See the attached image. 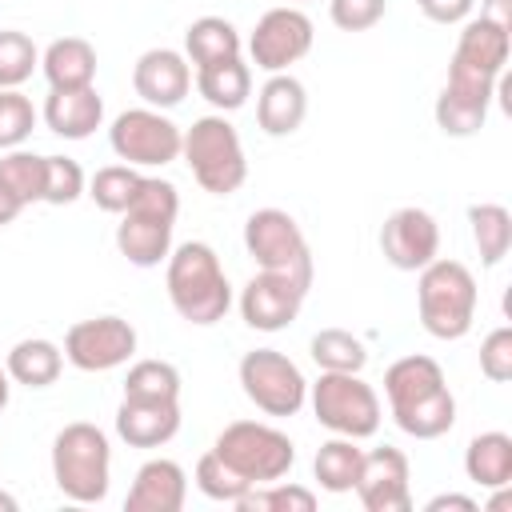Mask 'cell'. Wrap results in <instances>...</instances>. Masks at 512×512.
<instances>
[{
    "label": "cell",
    "instance_id": "6da1fadb",
    "mask_svg": "<svg viewBox=\"0 0 512 512\" xmlns=\"http://www.w3.org/2000/svg\"><path fill=\"white\" fill-rule=\"evenodd\" d=\"M164 284H168V300L180 312V320L200 324V328L224 320L232 304V284L220 268V256L204 240H188L176 252H168Z\"/></svg>",
    "mask_w": 512,
    "mask_h": 512
},
{
    "label": "cell",
    "instance_id": "7a4b0ae2",
    "mask_svg": "<svg viewBox=\"0 0 512 512\" xmlns=\"http://www.w3.org/2000/svg\"><path fill=\"white\" fill-rule=\"evenodd\" d=\"M180 212V192L172 180L144 176L136 200L120 212L116 224V248L136 268H156L172 252V228Z\"/></svg>",
    "mask_w": 512,
    "mask_h": 512
},
{
    "label": "cell",
    "instance_id": "3957f363",
    "mask_svg": "<svg viewBox=\"0 0 512 512\" xmlns=\"http://www.w3.org/2000/svg\"><path fill=\"white\" fill-rule=\"evenodd\" d=\"M52 480L76 504H100L112 484V448L108 436L88 424H64L52 440Z\"/></svg>",
    "mask_w": 512,
    "mask_h": 512
},
{
    "label": "cell",
    "instance_id": "277c9868",
    "mask_svg": "<svg viewBox=\"0 0 512 512\" xmlns=\"http://www.w3.org/2000/svg\"><path fill=\"white\" fill-rule=\"evenodd\" d=\"M476 276L460 264V260H432L420 268L416 280V308H420V324L428 336L436 340H460L468 336L472 320H476Z\"/></svg>",
    "mask_w": 512,
    "mask_h": 512
},
{
    "label": "cell",
    "instance_id": "5b68a950",
    "mask_svg": "<svg viewBox=\"0 0 512 512\" xmlns=\"http://www.w3.org/2000/svg\"><path fill=\"white\" fill-rule=\"evenodd\" d=\"M180 156L192 168L196 184L212 196H232L248 180V160H244L240 132L224 120V112L192 120V128L184 132Z\"/></svg>",
    "mask_w": 512,
    "mask_h": 512
},
{
    "label": "cell",
    "instance_id": "8992f818",
    "mask_svg": "<svg viewBox=\"0 0 512 512\" xmlns=\"http://www.w3.org/2000/svg\"><path fill=\"white\" fill-rule=\"evenodd\" d=\"M212 452H216L232 472H240L248 484L284 480L288 468L296 464L292 440H288L280 428L260 424V420H232V424L216 436Z\"/></svg>",
    "mask_w": 512,
    "mask_h": 512
},
{
    "label": "cell",
    "instance_id": "52a82bcc",
    "mask_svg": "<svg viewBox=\"0 0 512 512\" xmlns=\"http://www.w3.org/2000/svg\"><path fill=\"white\" fill-rule=\"evenodd\" d=\"M308 400L316 420L348 440H368L380 428V396L360 372H320L316 384H308Z\"/></svg>",
    "mask_w": 512,
    "mask_h": 512
},
{
    "label": "cell",
    "instance_id": "ba28073f",
    "mask_svg": "<svg viewBox=\"0 0 512 512\" xmlns=\"http://www.w3.org/2000/svg\"><path fill=\"white\" fill-rule=\"evenodd\" d=\"M244 248L248 256L268 272H288L304 284H312V252L300 232V224L284 208H256L244 224Z\"/></svg>",
    "mask_w": 512,
    "mask_h": 512
},
{
    "label": "cell",
    "instance_id": "9c48e42d",
    "mask_svg": "<svg viewBox=\"0 0 512 512\" xmlns=\"http://www.w3.org/2000/svg\"><path fill=\"white\" fill-rule=\"evenodd\" d=\"M108 144L132 168H164V164H172L180 156L184 132L160 108H148L144 104V108H128V112H120L112 120Z\"/></svg>",
    "mask_w": 512,
    "mask_h": 512
},
{
    "label": "cell",
    "instance_id": "30bf717a",
    "mask_svg": "<svg viewBox=\"0 0 512 512\" xmlns=\"http://www.w3.org/2000/svg\"><path fill=\"white\" fill-rule=\"evenodd\" d=\"M240 388L244 396L268 416H296L308 400L304 372L276 348H252L240 360Z\"/></svg>",
    "mask_w": 512,
    "mask_h": 512
},
{
    "label": "cell",
    "instance_id": "8fae6325",
    "mask_svg": "<svg viewBox=\"0 0 512 512\" xmlns=\"http://www.w3.org/2000/svg\"><path fill=\"white\" fill-rule=\"evenodd\" d=\"M136 352V328L124 316L76 320L64 332V360L80 372H112Z\"/></svg>",
    "mask_w": 512,
    "mask_h": 512
},
{
    "label": "cell",
    "instance_id": "7c38bea8",
    "mask_svg": "<svg viewBox=\"0 0 512 512\" xmlns=\"http://www.w3.org/2000/svg\"><path fill=\"white\" fill-rule=\"evenodd\" d=\"M508 32H512V28H500V24L484 20V16L464 20V32H460L456 52H452V64H448V80L496 88L500 76H504L508 52H512Z\"/></svg>",
    "mask_w": 512,
    "mask_h": 512
},
{
    "label": "cell",
    "instance_id": "4fadbf2b",
    "mask_svg": "<svg viewBox=\"0 0 512 512\" xmlns=\"http://www.w3.org/2000/svg\"><path fill=\"white\" fill-rule=\"evenodd\" d=\"M312 20L300 12V8H268L252 36H248V56L256 68H264L268 76L272 72H288V64L304 60L308 48H312Z\"/></svg>",
    "mask_w": 512,
    "mask_h": 512
},
{
    "label": "cell",
    "instance_id": "5bb4252c",
    "mask_svg": "<svg viewBox=\"0 0 512 512\" xmlns=\"http://www.w3.org/2000/svg\"><path fill=\"white\" fill-rule=\"evenodd\" d=\"M308 288H312V284H304V280H296V276H288V272H268V268H260V272L244 284V292H240V316H244V324L256 328V332H280V328H288V324L300 316Z\"/></svg>",
    "mask_w": 512,
    "mask_h": 512
},
{
    "label": "cell",
    "instance_id": "9a60e30c",
    "mask_svg": "<svg viewBox=\"0 0 512 512\" xmlns=\"http://www.w3.org/2000/svg\"><path fill=\"white\" fill-rule=\"evenodd\" d=\"M380 252L400 272H420L440 256V224L424 208H396L380 228Z\"/></svg>",
    "mask_w": 512,
    "mask_h": 512
},
{
    "label": "cell",
    "instance_id": "2e32d148",
    "mask_svg": "<svg viewBox=\"0 0 512 512\" xmlns=\"http://www.w3.org/2000/svg\"><path fill=\"white\" fill-rule=\"evenodd\" d=\"M408 456L392 444L364 452L360 476H356V496L368 512H408L412 508V488H408Z\"/></svg>",
    "mask_w": 512,
    "mask_h": 512
},
{
    "label": "cell",
    "instance_id": "e0dca14e",
    "mask_svg": "<svg viewBox=\"0 0 512 512\" xmlns=\"http://www.w3.org/2000/svg\"><path fill=\"white\" fill-rule=\"evenodd\" d=\"M132 88L148 108H176L192 88V64L176 48H148L132 68Z\"/></svg>",
    "mask_w": 512,
    "mask_h": 512
},
{
    "label": "cell",
    "instance_id": "ac0fdd59",
    "mask_svg": "<svg viewBox=\"0 0 512 512\" xmlns=\"http://www.w3.org/2000/svg\"><path fill=\"white\" fill-rule=\"evenodd\" d=\"M180 432V400H120L116 436L128 448H160Z\"/></svg>",
    "mask_w": 512,
    "mask_h": 512
},
{
    "label": "cell",
    "instance_id": "d6986e66",
    "mask_svg": "<svg viewBox=\"0 0 512 512\" xmlns=\"http://www.w3.org/2000/svg\"><path fill=\"white\" fill-rule=\"evenodd\" d=\"M188 500V476L176 460H148L136 468V480L124 496L128 512H180Z\"/></svg>",
    "mask_w": 512,
    "mask_h": 512
},
{
    "label": "cell",
    "instance_id": "ffe728a7",
    "mask_svg": "<svg viewBox=\"0 0 512 512\" xmlns=\"http://www.w3.org/2000/svg\"><path fill=\"white\" fill-rule=\"evenodd\" d=\"M308 116V92L292 72H272L256 92V124L268 136H292Z\"/></svg>",
    "mask_w": 512,
    "mask_h": 512
},
{
    "label": "cell",
    "instance_id": "44dd1931",
    "mask_svg": "<svg viewBox=\"0 0 512 512\" xmlns=\"http://www.w3.org/2000/svg\"><path fill=\"white\" fill-rule=\"evenodd\" d=\"M44 124L64 140H88L104 124V100L88 88H52L44 100Z\"/></svg>",
    "mask_w": 512,
    "mask_h": 512
},
{
    "label": "cell",
    "instance_id": "7402d4cb",
    "mask_svg": "<svg viewBox=\"0 0 512 512\" xmlns=\"http://www.w3.org/2000/svg\"><path fill=\"white\" fill-rule=\"evenodd\" d=\"M492 96L496 88H472V84H456L448 80L436 96V128L444 136H476L488 120V108H492Z\"/></svg>",
    "mask_w": 512,
    "mask_h": 512
},
{
    "label": "cell",
    "instance_id": "603a6c76",
    "mask_svg": "<svg viewBox=\"0 0 512 512\" xmlns=\"http://www.w3.org/2000/svg\"><path fill=\"white\" fill-rule=\"evenodd\" d=\"M48 88H88L96 80V48L80 36H60L40 56Z\"/></svg>",
    "mask_w": 512,
    "mask_h": 512
},
{
    "label": "cell",
    "instance_id": "cb8c5ba5",
    "mask_svg": "<svg viewBox=\"0 0 512 512\" xmlns=\"http://www.w3.org/2000/svg\"><path fill=\"white\" fill-rule=\"evenodd\" d=\"M196 92L216 108V112H236L248 104L252 96V68L232 56V60H216V64H200L196 68Z\"/></svg>",
    "mask_w": 512,
    "mask_h": 512
},
{
    "label": "cell",
    "instance_id": "d4e9b609",
    "mask_svg": "<svg viewBox=\"0 0 512 512\" xmlns=\"http://www.w3.org/2000/svg\"><path fill=\"white\" fill-rule=\"evenodd\" d=\"M4 368H8V380L24 384V388H48L64 372V348H56L44 336H32V340L12 344Z\"/></svg>",
    "mask_w": 512,
    "mask_h": 512
},
{
    "label": "cell",
    "instance_id": "484cf974",
    "mask_svg": "<svg viewBox=\"0 0 512 512\" xmlns=\"http://www.w3.org/2000/svg\"><path fill=\"white\" fill-rule=\"evenodd\" d=\"M392 420H396V428H400L404 436H412V440H436V436L452 432V424H456V396H452L448 384H444V388H436L432 396H420V400H412V404L392 408Z\"/></svg>",
    "mask_w": 512,
    "mask_h": 512
},
{
    "label": "cell",
    "instance_id": "4316f807",
    "mask_svg": "<svg viewBox=\"0 0 512 512\" xmlns=\"http://www.w3.org/2000/svg\"><path fill=\"white\" fill-rule=\"evenodd\" d=\"M464 472L480 488H508L512 480V436L508 432H480L464 448Z\"/></svg>",
    "mask_w": 512,
    "mask_h": 512
},
{
    "label": "cell",
    "instance_id": "83f0119b",
    "mask_svg": "<svg viewBox=\"0 0 512 512\" xmlns=\"http://www.w3.org/2000/svg\"><path fill=\"white\" fill-rule=\"evenodd\" d=\"M436 388H444V368L432 360V356H400L388 372H384V396H388V408H400V404H412L420 396H432Z\"/></svg>",
    "mask_w": 512,
    "mask_h": 512
},
{
    "label": "cell",
    "instance_id": "f1b7e54d",
    "mask_svg": "<svg viewBox=\"0 0 512 512\" xmlns=\"http://www.w3.org/2000/svg\"><path fill=\"white\" fill-rule=\"evenodd\" d=\"M184 56L196 68L240 56V32H236V24L224 20V16H200V20H192L188 32H184Z\"/></svg>",
    "mask_w": 512,
    "mask_h": 512
},
{
    "label": "cell",
    "instance_id": "f546056e",
    "mask_svg": "<svg viewBox=\"0 0 512 512\" xmlns=\"http://www.w3.org/2000/svg\"><path fill=\"white\" fill-rule=\"evenodd\" d=\"M360 464H364V448H356V440H348V436H332L320 444L312 472H316L324 492H352Z\"/></svg>",
    "mask_w": 512,
    "mask_h": 512
},
{
    "label": "cell",
    "instance_id": "4dcf8cb0",
    "mask_svg": "<svg viewBox=\"0 0 512 512\" xmlns=\"http://www.w3.org/2000/svg\"><path fill=\"white\" fill-rule=\"evenodd\" d=\"M468 224H472V240H476L480 264L496 268L512 248V212L504 204H472L468 208Z\"/></svg>",
    "mask_w": 512,
    "mask_h": 512
},
{
    "label": "cell",
    "instance_id": "1f68e13d",
    "mask_svg": "<svg viewBox=\"0 0 512 512\" xmlns=\"http://www.w3.org/2000/svg\"><path fill=\"white\" fill-rule=\"evenodd\" d=\"M312 360L320 372H360L368 364V348L348 328H320L312 336Z\"/></svg>",
    "mask_w": 512,
    "mask_h": 512
},
{
    "label": "cell",
    "instance_id": "d6a6232c",
    "mask_svg": "<svg viewBox=\"0 0 512 512\" xmlns=\"http://www.w3.org/2000/svg\"><path fill=\"white\" fill-rule=\"evenodd\" d=\"M0 188L12 192L24 208L44 200V156L24 152V148H8L0 156Z\"/></svg>",
    "mask_w": 512,
    "mask_h": 512
},
{
    "label": "cell",
    "instance_id": "836d02e7",
    "mask_svg": "<svg viewBox=\"0 0 512 512\" xmlns=\"http://www.w3.org/2000/svg\"><path fill=\"white\" fill-rule=\"evenodd\" d=\"M140 172L132 168V164H108V168H96V176L88 180V196H92V204L96 208H104V212H124L132 200H136V192H140Z\"/></svg>",
    "mask_w": 512,
    "mask_h": 512
},
{
    "label": "cell",
    "instance_id": "e575fe53",
    "mask_svg": "<svg viewBox=\"0 0 512 512\" xmlns=\"http://www.w3.org/2000/svg\"><path fill=\"white\" fill-rule=\"evenodd\" d=\"M128 400H180V372L168 360H136L124 376Z\"/></svg>",
    "mask_w": 512,
    "mask_h": 512
},
{
    "label": "cell",
    "instance_id": "d590c367",
    "mask_svg": "<svg viewBox=\"0 0 512 512\" xmlns=\"http://www.w3.org/2000/svg\"><path fill=\"white\" fill-rule=\"evenodd\" d=\"M236 508L240 512H312L316 508V492H308L300 484L272 480V484H252L236 500Z\"/></svg>",
    "mask_w": 512,
    "mask_h": 512
},
{
    "label": "cell",
    "instance_id": "8d00e7d4",
    "mask_svg": "<svg viewBox=\"0 0 512 512\" xmlns=\"http://www.w3.org/2000/svg\"><path fill=\"white\" fill-rule=\"evenodd\" d=\"M40 64V52L28 32L0 28V88H20Z\"/></svg>",
    "mask_w": 512,
    "mask_h": 512
},
{
    "label": "cell",
    "instance_id": "74e56055",
    "mask_svg": "<svg viewBox=\"0 0 512 512\" xmlns=\"http://www.w3.org/2000/svg\"><path fill=\"white\" fill-rule=\"evenodd\" d=\"M196 488H200L208 500H216V504H236L252 484H248L240 472H232L216 452H204V456L196 460Z\"/></svg>",
    "mask_w": 512,
    "mask_h": 512
},
{
    "label": "cell",
    "instance_id": "f35d334b",
    "mask_svg": "<svg viewBox=\"0 0 512 512\" xmlns=\"http://www.w3.org/2000/svg\"><path fill=\"white\" fill-rule=\"evenodd\" d=\"M36 128V108L20 88H0V148H20Z\"/></svg>",
    "mask_w": 512,
    "mask_h": 512
},
{
    "label": "cell",
    "instance_id": "ab89813d",
    "mask_svg": "<svg viewBox=\"0 0 512 512\" xmlns=\"http://www.w3.org/2000/svg\"><path fill=\"white\" fill-rule=\"evenodd\" d=\"M88 188L84 168L72 156H44V204H72Z\"/></svg>",
    "mask_w": 512,
    "mask_h": 512
},
{
    "label": "cell",
    "instance_id": "60d3db41",
    "mask_svg": "<svg viewBox=\"0 0 512 512\" xmlns=\"http://www.w3.org/2000/svg\"><path fill=\"white\" fill-rule=\"evenodd\" d=\"M388 0H328V16L340 32H368L384 20Z\"/></svg>",
    "mask_w": 512,
    "mask_h": 512
},
{
    "label": "cell",
    "instance_id": "b9f144b4",
    "mask_svg": "<svg viewBox=\"0 0 512 512\" xmlns=\"http://www.w3.org/2000/svg\"><path fill=\"white\" fill-rule=\"evenodd\" d=\"M480 372L492 380V384H508L512 380V328L500 324L484 336L480 344Z\"/></svg>",
    "mask_w": 512,
    "mask_h": 512
},
{
    "label": "cell",
    "instance_id": "7bdbcfd3",
    "mask_svg": "<svg viewBox=\"0 0 512 512\" xmlns=\"http://www.w3.org/2000/svg\"><path fill=\"white\" fill-rule=\"evenodd\" d=\"M420 12L432 20V24H464L472 16V4L476 0H416Z\"/></svg>",
    "mask_w": 512,
    "mask_h": 512
},
{
    "label": "cell",
    "instance_id": "ee69618b",
    "mask_svg": "<svg viewBox=\"0 0 512 512\" xmlns=\"http://www.w3.org/2000/svg\"><path fill=\"white\" fill-rule=\"evenodd\" d=\"M428 512H444V508H460V512H476L480 504L472 500V496H456V492H440V496H432L428 504H424Z\"/></svg>",
    "mask_w": 512,
    "mask_h": 512
},
{
    "label": "cell",
    "instance_id": "f6af8a7d",
    "mask_svg": "<svg viewBox=\"0 0 512 512\" xmlns=\"http://www.w3.org/2000/svg\"><path fill=\"white\" fill-rule=\"evenodd\" d=\"M480 16L500 24V28H512V0H484L480 4Z\"/></svg>",
    "mask_w": 512,
    "mask_h": 512
},
{
    "label": "cell",
    "instance_id": "bcb514c9",
    "mask_svg": "<svg viewBox=\"0 0 512 512\" xmlns=\"http://www.w3.org/2000/svg\"><path fill=\"white\" fill-rule=\"evenodd\" d=\"M20 212H24V204H20L12 192H4V188H0V228H4V224H12Z\"/></svg>",
    "mask_w": 512,
    "mask_h": 512
},
{
    "label": "cell",
    "instance_id": "7dc6e473",
    "mask_svg": "<svg viewBox=\"0 0 512 512\" xmlns=\"http://www.w3.org/2000/svg\"><path fill=\"white\" fill-rule=\"evenodd\" d=\"M8 392H12V384H8V368L0 364V412L8 408Z\"/></svg>",
    "mask_w": 512,
    "mask_h": 512
},
{
    "label": "cell",
    "instance_id": "c3c4849f",
    "mask_svg": "<svg viewBox=\"0 0 512 512\" xmlns=\"http://www.w3.org/2000/svg\"><path fill=\"white\" fill-rule=\"evenodd\" d=\"M16 508H20V504H16V496L0 488V512H16Z\"/></svg>",
    "mask_w": 512,
    "mask_h": 512
}]
</instances>
